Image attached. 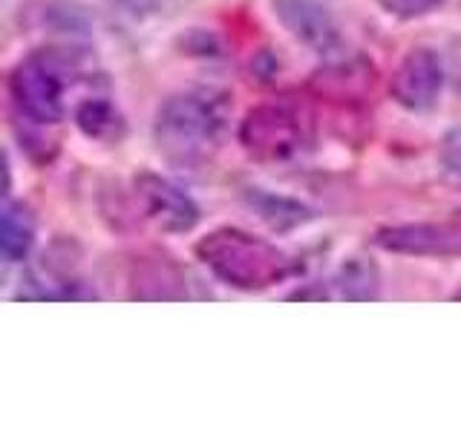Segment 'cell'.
I'll return each mask as SVG.
<instances>
[{"mask_svg": "<svg viewBox=\"0 0 461 432\" xmlns=\"http://www.w3.org/2000/svg\"><path fill=\"white\" fill-rule=\"evenodd\" d=\"M196 256L216 280L240 292H266L297 274V259L240 228H216L196 242Z\"/></svg>", "mask_w": 461, "mask_h": 432, "instance_id": "6da1fadb", "label": "cell"}, {"mask_svg": "<svg viewBox=\"0 0 461 432\" xmlns=\"http://www.w3.org/2000/svg\"><path fill=\"white\" fill-rule=\"evenodd\" d=\"M225 98L213 90L170 95L156 112V150L176 167H199L220 148L225 130Z\"/></svg>", "mask_w": 461, "mask_h": 432, "instance_id": "7a4b0ae2", "label": "cell"}, {"mask_svg": "<svg viewBox=\"0 0 461 432\" xmlns=\"http://www.w3.org/2000/svg\"><path fill=\"white\" fill-rule=\"evenodd\" d=\"M317 139L314 115L306 104L277 98L257 104L240 124V144L257 162L288 165L312 153Z\"/></svg>", "mask_w": 461, "mask_h": 432, "instance_id": "3957f363", "label": "cell"}, {"mask_svg": "<svg viewBox=\"0 0 461 432\" xmlns=\"http://www.w3.org/2000/svg\"><path fill=\"white\" fill-rule=\"evenodd\" d=\"M76 69L69 64V55L55 50H43L26 55L9 72V98L21 119L29 124L52 127L67 112V76Z\"/></svg>", "mask_w": 461, "mask_h": 432, "instance_id": "277c9868", "label": "cell"}, {"mask_svg": "<svg viewBox=\"0 0 461 432\" xmlns=\"http://www.w3.org/2000/svg\"><path fill=\"white\" fill-rule=\"evenodd\" d=\"M133 191L144 220H150L165 234H187L202 220L199 205L187 196L179 184L158 176V173L144 170L133 179Z\"/></svg>", "mask_w": 461, "mask_h": 432, "instance_id": "5b68a950", "label": "cell"}, {"mask_svg": "<svg viewBox=\"0 0 461 432\" xmlns=\"http://www.w3.org/2000/svg\"><path fill=\"white\" fill-rule=\"evenodd\" d=\"M372 242L384 251L410 256H458L461 254V213L441 222H403L375 230Z\"/></svg>", "mask_w": 461, "mask_h": 432, "instance_id": "8992f818", "label": "cell"}, {"mask_svg": "<svg viewBox=\"0 0 461 432\" xmlns=\"http://www.w3.org/2000/svg\"><path fill=\"white\" fill-rule=\"evenodd\" d=\"M444 90V61L438 52L418 47L403 55V61L395 67L389 93L395 104L410 112H427L438 104Z\"/></svg>", "mask_w": 461, "mask_h": 432, "instance_id": "52a82bcc", "label": "cell"}, {"mask_svg": "<svg viewBox=\"0 0 461 432\" xmlns=\"http://www.w3.org/2000/svg\"><path fill=\"white\" fill-rule=\"evenodd\" d=\"M271 12L303 47L321 55L340 47V23L331 0H271Z\"/></svg>", "mask_w": 461, "mask_h": 432, "instance_id": "ba28073f", "label": "cell"}, {"mask_svg": "<svg viewBox=\"0 0 461 432\" xmlns=\"http://www.w3.org/2000/svg\"><path fill=\"white\" fill-rule=\"evenodd\" d=\"M130 285L133 292L130 297L136 300H191L202 297L191 288L196 280L182 268L179 263H173L170 256H150V259H139L130 274Z\"/></svg>", "mask_w": 461, "mask_h": 432, "instance_id": "9c48e42d", "label": "cell"}, {"mask_svg": "<svg viewBox=\"0 0 461 432\" xmlns=\"http://www.w3.org/2000/svg\"><path fill=\"white\" fill-rule=\"evenodd\" d=\"M317 93L329 95V98H360L366 95V90H372L375 84V67L364 58H340V61H331L326 64L321 72H314V81Z\"/></svg>", "mask_w": 461, "mask_h": 432, "instance_id": "30bf717a", "label": "cell"}, {"mask_svg": "<svg viewBox=\"0 0 461 432\" xmlns=\"http://www.w3.org/2000/svg\"><path fill=\"white\" fill-rule=\"evenodd\" d=\"M245 202H249L251 211L274 230H292L297 225H306L314 220V211L303 205V202L263 191V187H249V191H245Z\"/></svg>", "mask_w": 461, "mask_h": 432, "instance_id": "8fae6325", "label": "cell"}, {"mask_svg": "<svg viewBox=\"0 0 461 432\" xmlns=\"http://www.w3.org/2000/svg\"><path fill=\"white\" fill-rule=\"evenodd\" d=\"M329 285H335V297L340 300L369 302L381 294V271L369 256H349L338 266Z\"/></svg>", "mask_w": 461, "mask_h": 432, "instance_id": "7c38bea8", "label": "cell"}, {"mask_svg": "<svg viewBox=\"0 0 461 432\" xmlns=\"http://www.w3.org/2000/svg\"><path fill=\"white\" fill-rule=\"evenodd\" d=\"M35 242V220L23 202L6 199L4 205V230H0V251L6 263H23Z\"/></svg>", "mask_w": 461, "mask_h": 432, "instance_id": "4fadbf2b", "label": "cell"}, {"mask_svg": "<svg viewBox=\"0 0 461 432\" xmlns=\"http://www.w3.org/2000/svg\"><path fill=\"white\" fill-rule=\"evenodd\" d=\"M76 124L86 139L95 141H113L122 136L124 122L119 110L104 98H86L76 107Z\"/></svg>", "mask_w": 461, "mask_h": 432, "instance_id": "5bb4252c", "label": "cell"}, {"mask_svg": "<svg viewBox=\"0 0 461 432\" xmlns=\"http://www.w3.org/2000/svg\"><path fill=\"white\" fill-rule=\"evenodd\" d=\"M384 12L395 14L401 21H412V18H424L432 9H438L444 0H378Z\"/></svg>", "mask_w": 461, "mask_h": 432, "instance_id": "9a60e30c", "label": "cell"}, {"mask_svg": "<svg viewBox=\"0 0 461 432\" xmlns=\"http://www.w3.org/2000/svg\"><path fill=\"white\" fill-rule=\"evenodd\" d=\"M113 9H119L130 18H150V14H158L170 0H110Z\"/></svg>", "mask_w": 461, "mask_h": 432, "instance_id": "2e32d148", "label": "cell"}, {"mask_svg": "<svg viewBox=\"0 0 461 432\" xmlns=\"http://www.w3.org/2000/svg\"><path fill=\"white\" fill-rule=\"evenodd\" d=\"M441 162L450 173H461V127L450 130L441 144Z\"/></svg>", "mask_w": 461, "mask_h": 432, "instance_id": "e0dca14e", "label": "cell"}]
</instances>
